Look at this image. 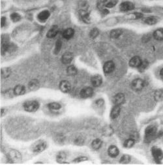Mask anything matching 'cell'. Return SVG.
I'll use <instances>...</instances> for the list:
<instances>
[{
  "mask_svg": "<svg viewBox=\"0 0 163 165\" xmlns=\"http://www.w3.org/2000/svg\"><path fill=\"white\" fill-rule=\"evenodd\" d=\"M39 108V103L37 101H28L25 102L24 108L26 111L29 112H34Z\"/></svg>",
  "mask_w": 163,
  "mask_h": 165,
  "instance_id": "cell-1",
  "label": "cell"
},
{
  "mask_svg": "<svg viewBox=\"0 0 163 165\" xmlns=\"http://www.w3.org/2000/svg\"><path fill=\"white\" fill-rule=\"evenodd\" d=\"M145 141L146 142H150L153 140L157 134V128L154 125H150L146 128L145 132Z\"/></svg>",
  "mask_w": 163,
  "mask_h": 165,
  "instance_id": "cell-2",
  "label": "cell"
},
{
  "mask_svg": "<svg viewBox=\"0 0 163 165\" xmlns=\"http://www.w3.org/2000/svg\"><path fill=\"white\" fill-rule=\"evenodd\" d=\"M151 153L153 157L154 160L157 163H160L163 159V152L160 148L156 146L153 147L151 149Z\"/></svg>",
  "mask_w": 163,
  "mask_h": 165,
  "instance_id": "cell-3",
  "label": "cell"
},
{
  "mask_svg": "<svg viewBox=\"0 0 163 165\" xmlns=\"http://www.w3.org/2000/svg\"><path fill=\"white\" fill-rule=\"evenodd\" d=\"M46 143L43 140L36 142L32 147V150L35 153H41L46 148Z\"/></svg>",
  "mask_w": 163,
  "mask_h": 165,
  "instance_id": "cell-4",
  "label": "cell"
},
{
  "mask_svg": "<svg viewBox=\"0 0 163 165\" xmlns=\"http://www.w3.org/2000/svg\"><path fill=\"white\" fill-rule=\"evenodd\" d=\"M144 81L140 78L134 79L131 83V88L135 92H139L142 90L144 86Z\"/></svg>",
  "mask_w": 163,
  "mask_h": 165,
  "instance_id": "cell-5",
  "label": "cell"
},
{
  "mask_svg": "<svg viewBox=\"0 0 163 165\" xmlns=\"http://www.w3.org/2000/svg\"><path fill=\"white\" fill-rule=\"evenodd\" d=\"M93 93V90L92 87H84V88H83L81 90L80 93V97L83 99H86V98L92 97Z\"/></svg>",
  "mask_w": 163,
  "mask_h": 165,
  "instance_id": "cell-6",
  "label": "cell"
},
{
  "mask_svg": "<svg viewBox=\"0 0 163 165\" xmlns=\"http://www.w3.org/2000/svg\"><path fill=\"white\" fill-rule=\"evenodd\" d=\"M134 9V5L131 2L125 1L120 5V10L121 11L125 12L129 10H133Z\"/></svg>",
  "mask_w": 163,
  "mask_h": 165,
  "instance_id": "cell-7",
  "label": "cell"
},
{
  "mask_svg": "<svg viewBox=\"0 0 163 165\" xmlns=\"http://www.w3.org/2000/svg\"><path fill=\"white\" fill-rule=\"evenodd\" d=\"M115 68V64L112 61H108L106 62L104 65L103 67V71L105 73L109 74L113 72Z\"/></svg>",
  "mask_w": 163,
  "mask_h": 165,
  "instance_id": "cell-8",
  "label": "cell"
},
{
  "mask_svg": "<svg viewBox=\"0 0 163 165\" xmlns=\"http://www.w3.org/2000/svg\"><path fill=\"white\" fill-rule=\"evenodd\" d=\"M71 86L69 82L63 80L59 84V89L63 93H68L71 90Z\"/></svg>",
  "mask_w": 163,
  "mask_h": 165,
  "instance_id": "cell-9",
  "label": "cell"
},
{
  "mask_svg": "<svg viewBox=\"0 0 163 165\" xmlns=\"http://www.w3.org/2000/svg\"><path fill=\"white\" fill-rule=\"evenodd\" d=\"M9 157L12 161L15 162V163H18L21 161L22 156L20 153L17 151L13 150L9 153Z\"/></svg>",
  "mask_w": 163,
  "mask_h": 165,
  "instance_id": "cell-10",
  "label": "cell"
},
{
  "mask_svg": "<svg viewBox=\"0 0 163 165\" xmlns=\"http://www.w3.org/2000/svg\"><path fill=\"white\" fill-rule=\"evenodd\" d=\"M142 59L139 56H134L133 57H132L129 62V65L132 67L134 68H139L140 67V65L142 64Z\"/></svg>",
  "mask_w": 163,
  "mask_h": 165,
  "instance_id": "cell-11",
  "label": "cell"
},
{
  "mask_svg": "<svg viewBox=\"0 0 163 165\" xmlns=\"http://www.w3.org/2000/svg\"><path fill=\"white\" fill-rule=\"evenodd\" d=\"M125 102V95L123 93H118L114 97V103L115 105H121Z\"/></svg>",
  "mask_w": 163,
  "mask_h": 165,
  "instance_id": "cell-12",
  "label": "cell"
},
{
  "mask_svg": "<svg viewBox=\"0 0 163 165\" xmlns=\"http://www.w3.org/2000/svg\"><path fill=\"white\" fill-rule=\"evenodd\" d=\"M91 82H92V84L93 86L99 87V86H101L102 82H103V78H102L101 76L97 75L92 77Z\"/></svg>",
  "mask_w": 163,
  "mask_h": 165,
  "instance_id": "cell-13",
  "label": "cell"
},
{
  "mask_svg": "<svg viewBox=\"0 0 163 165\" xmlns=\"http://www.w3.org/2000/svg\"><path fill=\"white\" fill-rule=\"evenodd\" d=\"M73 59V55L71 52H66L63 55L62 57V63L64 64H69L72 62Z\"/></svg>",
  "mask_w": 163,
  "mask_h": 165,
  "instance_id": "cell-14",
  "label": "cell"
},
{
  "mask_svg": "<svg viewBox=\"0 0 163 165\" xmlns=\"http://www.w3.org/2000/svg\"><path fill=\"white\" fill-rule=\"evenodd\" d=\"M121 112V108L120 105H115V106L113 107L112 109V111L110 112V117L112 119H115L118 117V115H120Z\"/></svg>",
  "mask_w": 163,
  "mask_h": 165,
  "instance_id": "cell-15",
  "label": "cell"
},
{
  "mask_svg": "<svg viewBox=\"0 0 163 165\" xmlns=\"http://www.w3.org/2000/svg\"><path fill=\"white\" fill-rule=\"evenodd\" d=\"M108 155L111 157H115L119 155V153H120V151H119L118 148L115 146V145H111L108 148Z\"/></svg>",
  "mask_w": 163,
  "mask_h": 165,
  "instance_id": "cell-16",
  "label": "cell"
},
{
  "mask_svg": "<svg viewBox=\"0 0 163 165\" xmlns=\"http://www.w3.org/2000/svg\"><path fill=\"white\" fill-rule=\"evenodd\" d=\"M58 31H59L58 27L57 26H52V28L49 30L48 33H47L46 36L48 38H54L56 36L57 34H58Z\"/></svg>",
  "mask_w": 163,
  "mask_h": 165,
  "instance_id": "cell-17",
  "label": "cell"
},
{
  "mask_svg": "<svg viewBox=\"0 0 163 165\" xmlns=\"http://www.w3.org/2000/svg\"><path fill=\"white\" fill-rule=\"evenodd\" d=\"M80 15L82 20L85 23H90V14L88 13L85 10H80Z\"/></svg>",
  "mask_w": 163,
  "mask_h": 165,
  "instance_id": "cell-18",
  "label": "cell"
},
{
  "mask_svg": "<svg viewBox=\"0 0 163 165\" xmlns=\"http://www.w3.org/2000/svg\"><path fill=\"white\" fill-rule=\"evenodd\" d=\"M50 15V13L48 10H43V11L41 12L38 15V19L41 22H45L49 18Z\"/></svg>",
  "mask_w": 163,
  "mask_h": 165,
  "instance_id": "cell-19",
  "label": "cell"
},
{
  "mask_svg": "<svg viewBox=\"0 0 163 165\" xmlns=\"http://www.w3.org/2000/svg\"><path fill=\"white\" fill-rule=\"evenodd\" d=\"M14 91V93H15V95H24V93H25V87L22 85H18V86H16L15 89H13Z\"/></svg>",
  "mask_w": 163,
  "mask_h": 165,
  "instance_id": "cell-20",
  "label": "cell"
},
{
  "mask_svg": "<svg viewBox=\"0 0 163 165\" xmlns=\"http://www.w3.org/2000/svg\"><path fill=\"white\" fill-rule=\"evenodd\" d=\"M28 87L30 90L31 91H35L38 89V87H39V82H38L37 80L34 79L32 80L31 81L29 82Z\"/></svg>",
  "mask_w": 163,
  "mask_h": 165,
  "instance_id": "cell-21",
  "label": "cell"
},
{
  "mask_svg": "<svg viewBox=\"0 0 163 165\" xmlns=\"http://www.w3.org/2000/svg\"><path fill=\"white\" fill-rule=\"evenodd\" d=\"M74 34V31L73 29L72 28H68L65 29L63 34V36L66 39H70L71 38L73 37Z\"/></svg>",
  "mask_w": 163,
  "mask_h": 165,
  "instance_id": "cell-22",
  "label": "cell"
},
{
  "mask_svg": "<svg viewBox=\"0 0 163 165\" xmlns=\"http://www.w3.org/2000/svg\"><path fill=\"white\" fill-rule=\"evenodd\" d=\"M153 37L157 41L163 40V28H159L155 31Z\"/></svg>",
  "mask_w": 163,
  "mask_h": 165,
  "instance_id": "cell-23",
  "label": "cell"
},
{
  "mask_svg": "<svg viewBox=\"0 0 163 165\" xmlns=\"http://www.w3.org/2000/svg\"><path fill=\"white\" fill-rule=\"evenodd\" d=\"M154 98L157 101H161L163 99V90H157L154 93Z\"/></svg>",
  "mask_w": 163,
  "mask_h": 165,
  "instance_id": "cell-24",
  "label": "cell"
},
{
  "mask_svg": "<svg viewBox=\"0 0 163 165\" xmlns=\"http://www.w3.org/2000/svg\"><path fill=\"white\" fill-rule=\"evenodd\" d=\"M11 73V70L9 68H3L1 70V76L2 78H6L9 77Z\"/></svg>",
  "mask_w": 163,
  "mask_h": 165,
  "instance_id": "cell-25",
  "label": "cell"
},
{
  "mask_svg": "<svg viewBox=\"0 0 163 165\" xmlns=\"http://www.w3.org/2000/svg\"><path fill=\"white\" fill-rule=\"evenodd\" d=\"M122 30L120 29H114L110 32V37L113 38H118L120 35L122 34Z\"/></svg>",
  "mask_w": 163,
  "mask_h": 165,
  "instance_id": "cell-26",
  "label": "cell"
},
{
  "mask_svg": "<svg viewBox=\"0 0 163 165\" xmlns=\"http://www.w3.org/2000/svg\"><path fill=\"white\" fill-rule=\"evenodd\" d=\"M92 148H93L94 150H99V148H100L101 147V145H102V140H100V139H95V140H94L93 142H92Z\"/></svg>",
  "mask_w": 163,
  "mask_h": 165,
  "instance_id": "cell-27",
  "label": "cell"
},
{
  "mask_svg": "<svg viewBox=\"0 0 163 165\" xmlns=\"http://www.w3.org/2000/svg\"><path fill=\"white\" fill-rule=\"evenodd\" d=\"M48 108L52 110H58L61 108V104L57 103H51L48 105Z\"/></svg>",
  "mask_w": 163,
  "mask_h": 165,
  "instance_id": "cell-28",
  "label": "cell"
},
{
  "mask_svg": "<svg viewBox=\"0 0 163 165\" xmlns=\"http://www.w3.org/2000/svg\"><path fill=\"white\" fill-rule=\"evenodd\" d=\"M67 72L69 75H75L77 73V69L76 68V67H74V65H70L69 67H68L67 68Z\"/></svg>",
  "mask_w": 163,
  "mask_h": 165,
  "instance_id": "cell-29",
  "label": "cell"
},
{
  "mask_svg": "<svg viewBox=\"0 0 163 165\" xmlns=\"http://www.w3.org/2000/svg\"><path fill=\"white\" fill-rule=\"evenodd\" d=\"M103 134L105 136H111L113 133V129L110 126H106L103 129Z\"/></svg>",
  "mask_w": 163,
  "mask_h": 165,
  "instance_id": "cell-30",
  "label": "cell"
},
{
  "mask_svg": "<svg viewBox=\"0 0 163 165\" xmlns=\"http://www.w3.org/2000/svg\"><path fill=\"white\" fill-rule=\"evenodd\" d=\"M157 22V18L155 17H153V16H150V17H148L145 20V23L149 24V25H154Z\"/></svg>",
  "mask_w": 163,
  "mask_h": 165,
  "instance_id": "cell-31",
  "label": "cell"
},
{
  "mask_svg": "<svg viewBox=\"0 0 163 165\" xmlns=\"http://www.w3.org/2000/svg\"><path fill=\"white\" fill-rule=\"evenodd\" d=\"M66 159V155L64 152H59L57 155V161L58 163H62Z\"/></svg>",
  "mask_w": 163,
  "mask_h": 165,
  "instance_id": "cell-32",
  "label": "cell"
},
{
  "mask_svg": "<svg viewBox=\"0 0 163 165\" xmlns=\"http://www.w3.org/2000/svg\"><path fill=\"white\" fill-rule=\"evenodd\" d=\"M135 140L132 138H129L126 141L124 142V147L127 148H130L133 146L134 144Z\"/></svg>",
  "mask_w": 163,
  "mask_h": 165,
  "instance_id": "cell-33",
  "label": "cell"
},
{
  "mask_svg": "<svg viewBox=\"0 0 163 165\" xmlns=\"http://www.w3.org/2000/svg\"><path fill=\"white\" fill-rule=\"evenodd\" d=\"M62 41L60 40H58L56 42V46H55V48H54V52L55 54H57L59 52L60 50H61V48H62Z\"/></svg>",
  "mask_w": 163,
  "mask_h": 165,
  "instance_id": "cell-34",
  "label": "cell"
},
{
  "mask_svg": "<svg viewBox=\"0 0 163 165\" xmlns=\"http://www.w3.org/2000/svg\"><path fill=\"white\" fill-rule=\"evenodd\" d=\"M10 18H11V20L14 22H18L21 18L20 15H18V13H13L12 15H10Z\"/></svg>",
  "mask_w": 163,
  "mask_h": 165,
  "instance_id": "cell-35",
  "label": "cell"
},
{
  "mask_svg": "<svg viewBox=\"0 0 163 165\" xmlns=\"http://www.w3.org/2000/svg\"><path fill=\"white\" fill-rule=\"evenodd\" d=\"M131 161V157L129 155H123L120 160V163L123 164H127Z\"/></svg>",
  "mask_w": 163,
  "mask_h": 165,
  "instance_id": "cell-36",
  "label": "cell"
},
{
  "mask_svg": "<svg viewBox=\"0 0 163 165\" xmlns=\"http://www.w3.org/2000/svg\"><path fill=\"white\" fill-rule=\"evenodd\" d=\"M99 30L97 29V28H94L93 29L92 31H90V37H92V38H96L98 36V35H99Z\"/></svg>",
  "mask_w": 163,
  "mask_h": 165,
  "instance_id": "cell-37",
  "label": "cell"
},
{
  "mask_svg": "<svg viewBox=\"0 0 163 165\" xmlns=\"http://www.w3.org/2000/svg\"><path fill=\"white\" fill-rule=\"evenodd\" d=\"M117 2H118L117 0H111V1L108 2L106 4V7L108 8H112L113 7H114L115 5L117 4Z\"/></svg>",
  "mask_w": 163,
  "mask_h": 165,
  "instance_id": "cell-38",
  "label": "cell"
},
{
  "mask_svg": "<svg viewBox=\"0 0 163 165\" xmlns=\"http://www.w3.org/2000/svg\"><path fill=\"white\" fill-rule=\"evenodd\" d=\"M107 0H98V7L100 9H103L104 6H106Z\"/></svg>",
  "mask_w": 163,
  "mask_h": 165,
  "instance_id": "cell-39",
  "label": "cell"
},
{
  "mask_svg": "<svg viewBox=\"0 0 163 165\" xmlns=\"http://www.w3.org/2000/svg\"><path fill=\"white\" fill-rule=\"evenodd\" d=\"M13 95H15V93H14V91L12 92L11 90H7L4 93V96L7 98H11L13 97Z\"/></svg>",
  "mask_w": 163,
  "mask_h": 165,
  "instance_id": "cell-40",
  "label": "cell"
},
{
  "mask_svg": "<svg viewBox=\"0 0 163 165\" xmlns=\"http://www.w3.org/2000/svg\"><path fill=\"white\" fill-rule=\"evenodd\" d=\"M148 64L147 62H146V61L145 62H142V64H141V65H140V67H139L140 71H142L143 70H145L146 69V67H148Z\"/></svg>",
  "mask_w": 163,
  "mask_h": 165,
  "instance_id": "cell-41",
  "label": "cell"
},
{
  "mask_svg": "<svg viewBox=\"0 0 163 165\" xmlns=\"http://www.w3.org/2000/svg\"><path fill=\"white\" fill-rule=\"evenodd\" d=\"M87 160V159L85 157H78L76 159H74V162H76V163H80V162H83Z\"/></svg>",
  "mask_w": 163,
  "mask_h": 165,
  "instance_id": "cell-42",
  "label": "cell"
},
{
  "mask_svg": "<svg viewBox=\"0 0 163 165\" xmlns=\"http://www.w3.org/2000/svg\"><path fill=\"white\" fill-rule=\"evenodd\" d=\"M131 16H132V18L133 19H139L142 18L143 15H142L141 13H134V14H132Z\"/></svg>",
  "mask_w": 163,
  "mask_h": 165,
  "instance_id": "cell-43",
  "label": "cell"
},
{
  "mask_svg": "<svg viewBox=\"0 0 163 165\" xmlns=\"http://www.w3.org/2000/svg\"><path fill=\"white\" fill-rule=\"evenodd\" d=\"M5 24H6V18L3 16L1 19V26L3 27L5 25Z\"/></svg>",
  "mask_w": 163,
  "mask_h": 165,
  "instance_id": "cell-44",
  "label": "cell"
},
{
  "mask_svg": "<svg viewBox=\"0 0 163 165\" xmlns=\"http://www.w3.org/2000/svg\"><path fill=\"white\" fill-rule=\"evenodd\" d=\"M96 104H97V105H98L99 106H102L104 104V101L103 99H98L96 101Z\"/></svg>",
  "mask_w": 163,
  "mask_h": 165,
  "instance_id": "cell-45",
  "label": "cell"
},
{
  "mask_svg": "<svg viewBox=\"0 0 163 165\" xmlns=\"http://www.w3.org/2000/svg\"><path fill=\"white\" fill-rule=\"evenodd\" d=\"M160 76H161V78L163 79V69H162L161 71H160Z\"/></svg>",
  "mask_w": 163,
  "mask_h": 165,
  "instance_id": "cell-46",
  "label": "cell"
}]
</instances>
